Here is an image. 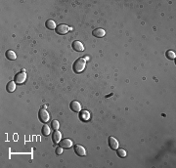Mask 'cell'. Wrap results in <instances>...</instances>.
Segmentation results:
<instances>
[{
    "label": "cell",
    "instance_id": "8",
    "mask_svg": "<svg viewBox=\"0 0 176 168\" xmlns=\"http://www.w3.org/2000/svg\"><path fill=\"white\" fill-rule=\"evenodd\" d=\"M72 49L76 52H82L84 51V45L81 43L80 41H74L72 42Z\"/></svg>",
    "mask_w": 176,
    "mask_h": 168
},
{
    "label": "cell",
    "instance_id": "9",
    "mask_svg": "<svg viewBox=\"0 0 176 168\" xmlns=\"http://www.w3.org/2000/svg\"><path fill=\"white\" fill-rule=\"evenodd\" d=\"M60 147L63 149H70L72 147V141L70 139H64L60 142Z\"/></svg>",
    "mask_w": 176,
    "mask_h": 168
},
{
    "label": "cell",
    "instance_id": "10",
    "mask_svg": "<svg viewBox=\"0 0 176 168\" xmlns=\"http://www.w3.org/2000/svg\"><path fill=\"white\" fill-rule=\"evenodd\" d=\"M92 34L95 37H98V38H102L106 35V31L103 29H96L92 31Z\"/></svg>",
    "mask_w": 176,
    "mask_h": 168
},
{
    "label": "cell",
    "instance_id": "17",
    "mask_svg": "<svg viewBox=\"0 0 176 168\" xmlns=\"http://www.w3.org/2000/svg\"><path fill=\"white\" fill-rule=\"evenodd\" d=\"M166 57L169 60H174L176 58V55L173 51H167V52H166Z\"/></svg>",
    "mask_w": 176,
    "mask_h": 168
},
{
    "label": "cell",
    "instance_id": "13",
    "mask_svg": "<svg viewBox=\"0 0 176 168\" xmlns=\"http://www.w3.org/2000/svg\"><path fill=\"white\" fill-rule=\"evenodd\" d=\"M6 58L8 60H10V61H14V60H16V58H17V55H16V53L14 52V51H12V50H8L6 52Z\"/></svg>",
    "mask_w": 176,
    "mask_h": 168
},
{
    "label": "cell",
    "instance_id": "2",
    "mask_svg": "<svg viewBox=\"0 0 176 168\" xmlns=\"http://www.w3.org/2000/svg\"><path fill=\"white\" fill-rule=\"evenodd\" d=\"M38 118L42 123H47L50 119V115L45 109H40L38 113Z\"/></svg>",
    "mask_w": 176,
    "mask_h": 168
},
{
    "label": "cell",
    "instance_id": "16",
    "mask_svg": "<svg viewBox=\"0 0 176 168\" xmlns=\"http://www.w3.org/2000/svg\"><path fill=\"white\" fill-rule=\"evenodd\" d=\"M79 117H80L81 119L84 120V121L89 120V118H90V113H89L88 111H82V113H81V114L79 115Z\"/></svg>",
    "mask_w": 176,
    "mask_h": 168
},
{
    "label": "cell",
    "instance_id": "5",
    "mask_svg": "<svg viewBox=\"0 0 176 168\" xmlns=\"http://www.w3.org/2000/svg\"><path fill=\"white\" fill-rule=\"evenodd\" d=\"M109 146L112 150H117V149H118V146H119V143L114 137H110L109 138Z\"/></svg>",
    "mask_w": 176,
    "mask_h": 168
},
{
    "label": "cell",
    "instance_id": "19",
    "mask_svg": "<svg viewBox=\"0 0 176 168\" xmlns=\"http://www.w3.org/2000/svg\"><path fill=\"white\" fill-rule=\"evenodd\" d=\"M59 127H60V123H59L58 120H54L52 122V128L54 130H58Z\"/></svg>",
    "mask_w": 176,
    "mask_h": 168
},
{
    "label": "cell",
    "instance_id": "6",
    "mask_svg": "<svg viewBox=\"0 0 176 168\" xmlns=\"http://www.w3.org/2000/svg\"><path fill=\"white\" fill-rule=\"evenodd\" d=\"M74 153H76L78 156L86 155V150L84 149V147L80 146V145H76V146L74 147Z\"/></svg>",
    "mask_w": 176,
    "mask_h": 168
},
{
    "label": "cell",
    "instance_id": "14",
    "mask_svg": "<svg viewBox=\"0 0 176 168\" xmlns=\"http://www.w3.org/2000/svg\"><path fill=\"white\" fill-rule=\"evenodd\" d=\"M45 25H46V27L48 29H50V30H53V29H56V23L54 22L53 20H48V21H46V23H45Z\"/></svg>",
    "mask_w": 176,
    "mask_h": 168
},
{
    "label": "cell",
    "instance_id": "4",
    "mask_svg": "<svg viewBox=\"0 0 176 168\" xmlns=\"http://www.w3.org/2000/svg\"><path fill=\"white\" fill-rule=\"evenodd\" d=\"M27 79V73L25 71H21L16 74L15 76V82L17 84H23Z\"/></svg>",
    "mask_w": 176,
    "mask_h": 168
},
{
    "label": "cell",
    "instance_id": "7",
    "mask_svg": "<svg viewBox=\"0 0 176 168\" xmlns=\"http://www.w3.org/2000/svg\"><path fill=\"white\" fill-rule=\"evenodd\" d=\"M70 108L74 113H79L81 111V105L77 101H72L70 105Z\"/></svg>",
    "mask_w": 176,
    "mask_h": 168
},
{
    "label": "cell",
    "instance_id": "1",
    "mask_svg": "<svg viewBox=\"0 0 176 168\" xmlns=\"http://www.w3.org/2000/svg\"><path fill=\"white\" fill-rule=\"evenodd\" d=\"M85 66H86V61L84 60V58H79L77 59L76 62L74 63L72 65V69L76 73H80L84 71L85 69Z\"/></svg>",
    "mask_w": 176,
    "mask_h": 168
},
{
    "label": "cell",
    "instance_id": "3",
    "mask_svg": "<svg viewBox=\"0 0 176 168\" xmlns=\"http://www.w3.org/2000/svg\"><path fill=\"white\" fill-rule=\"evenodd\" d=\"M56 32H57V34H60V35H65V34H67L68 32L70 31V29L69 27H68L67 25H64V24H61L57 25V27H56Z\"/></svg>",
    "mask_w": 176,
    "mask_h": 168
},
{
    "label": "cell",
    "instance_id": "12",
    "mask_svg": "<svg viewBox=\"0 0 176 168\" xmlns=\"http://www.w3.org/2000/svg\"><path fill=\"white\" fill-rule=\"evenodd\" d=\"M16 83L15 81H10L8 84H7V86H6V90H7V92H9V93H12V92H14L16 89Z\"/></svg>",
    "mask_w": 176,
    "mask_h": 168
},
{
    "label": "cell",
    "instance_id": "18",
    "mask_svg": "<svg viewBox=\"0 0 176 168\" xmlns=\"http://www.w3.org/2000/svg\"><path fill=\"white\" fill-rule=\"evenodd\" d=\"M126 155H127V153H126V151L124 150H122V149H117V155H118L119 157L123 158V157H125Z\"/></svg>",
    "mask_w": 176,
    "mask_h": 168
},
{
    "label": "cell",
    "instance_id": "20",
    "mask_svg": "<svg viewBox=\"0 0 176 168\" xmlns=\"http://www.w3.org/2000/svg\"><path fill=\"white\" fill-rule=\"evenodd\" d=\"M56 153H57V155H62L63 153V148L62 147H59V148L56 149Z\"/></svg>",
    "mask_w": 176,
    "mask_h": 168
},
{
    "label": "cell",
    "instance_id": "11",
    "mask_svg": "<svg viewBox=\"0 0 176 168\" xmlns=\"http://www.w3.org/2000/svg\"><path fill=\"white\" fill-rule=\"evenodd\" d=\"M52 139H53V142L55 144H59L61 142V139H62V134H61L60 131L58 130H55L52 135Z\"/></svg>",
    "mask_w": 176,
    "mask_h": 168
},
{
    "label": "cell",
    "instance_id": "15",
    "mask_svg": "<svg viewBox=\"0 0 176 168\" xmlns=\"http://www.w3.org/2000/svg\"><path fill=\"white\" fill-rule=\"evenodd\" d=\"M42 134L44 135V136H49V135L51 134V129L50 127H49L48 125H43V127H42Z\"/></svg>",
    "mask_w": 176,
    "mask_h": 168
}]
</instances>
